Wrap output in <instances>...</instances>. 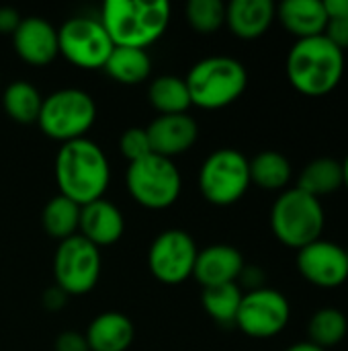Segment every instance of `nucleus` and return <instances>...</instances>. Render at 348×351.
Returning <instances> with one entry per match:
<instances>
[{"label":"nucleus","instance_id":"obj_34","mask_svg":"<svg viewBox=\"0 0 348 351\" xmlns=\"http://www.w3.org/2000/svg\"><path fill=\"white\" fill-rule=\"evenodd\" d=\"M23 21L21 12L12 6H0V33L4 35H12L18 27V23Z\"/></svg>","mask_w":348,"mask_h":351},{"label":"nucleus","instance_id":"obj_11","mask_svg":"<svg viewBox=\"0 0 348 351\" xmlns=\"http://www.w3.org/2000/svg\"><path fill=\"white\" fill-rule=\"evenodd\" d=\"M199 249L193 237L180 228L162 230L148 249L150 274L166 286H178L193 278Z\"/></svg>","mask_w":348,"mask_h":351},{"label":"nucleus","instance_id":"obj_32","mask_svg":"<svg viewBox=\"0 0 348 351\" xmlns=\"http://www.w3.org/2000/svg\"><path fill=\"white\" fill-rule=\"evenodd\" d=\"M53 350L55 351H90L88 350V343H86L84 333H78V331H64V333H59V335L55 337Z\"/></svg>","mask_w":348,"mask_h":351},{"label":"nucleus","instance_id":"obj_3","mask_svg":"<svg viewBox=\"0 0 348 351\" xmlns=\"http://www.w3.org/2000/svg\"><path fill=\"white\" fill-rule=\"evenodd\" d=\"M291 86L306 97H324L332 93L345 74V51L326 35L297 39L285 62Z\"/></svg>","mask_w":348,"mask_h":351},{"label":"nucleus","instance_id":"obj_17","mask_svg":"<svg viewBox=\"0 0 348 351\" xmlns=\"http://www.w3.org/2000/svg\"><path fill=\"white\" fill-rule=\"evenodd\" d=\"M125 232V218L121 210L109 199H96L82 206L78 234L92 243L96 249L115 245Z\"/></svg>","mask_w":348,"mask_h":351},{"label":"nucleus","instance_id":"obj_7","mask_svg":"<svg viewBox=\"0 0 348 351\" xmlns=\"http://www.w3.org/2000/svg\"><path fill=\"white\" fill-rule=\"evenodd\" d=\"M125 187L139 206L148 210H166L180 197L183 177L172 158L152 152L129 162Z\"/></svg>","mask_w":348,"mask_h":351},{"label":"nucleus","instance_id":"obj_2","mask_svg":"<svg viewBox=\"0 0 348 351\" xmlns=\"http://www.w3.org/2000/svg\"><path fill=\"white\" fill-rule=\"evenodd\" d=\"M172 6L166 0H107L98 21L115 47H139L156 43L168 29Z\"/></svg>","mask_w":348,"mask_h":351},{"label":"nucleus","instance_id":"obj_4","mask_svg":"<svg viewBox=\"0 0 348 351\" xmlns=\"http://www.w3.org/2000/svg\"><path fill=\"white\" fill-rule=\"evenodd\" d=\"M191 105L207 111L224 109L236 103L246 86L248 72L244 64L230 56H209L193 64L185 76Z\"/></svg>","mask_w":348,"mask_h":351},{"label":"nucleus","instance_id":"obj_6","mask_svg":"<svg viewBox=\"0 0 348 351\" xmlns=\"http://www.w3.org/2000/svg\"><path fill=\"white\" fill-rule=\"evenodd\" d=\"M96 121V103L82 88H57L43 97L37 125L39 130L62 144L86 138V132Z\"/></svg>","mask_w":348,"mask_h":351},{"label":"nucleus","instance_id":"obj_9","mask_svg":"<svg viewBox=\"0 0 348 351\" xmlns=\"http://www.w3.org/2000/svg\"><path fill=\"white\" fill-rule=\"evenodd\" d=\"M57 43L59 56L82 70L105 68L115 47L98 16L86 14H76L64 21L57 29Z\"/></svg>","mask_w":348,"mask_h":351},{"label":"nucleus","instance_id":"obj_27","mask_svg":"<svg viewBox=\"0 0 348 351\" xmlns=\"http://www.w3.org/2000/svg\"><path fill=\"white\" fill-rule=\"evenodd\" d=\"M347 331L348 321L345 313L338 308H332V306L316 311L308 325L310 343L322 348L324 351L338 346L347 337Z\"/></svg>","mask_w":348,"mask_h":351},{"label":"nucleus","instance_id":"obj_18","mask_svg":"<svg viewBox=\"0 0 348 351\" xmlns=\"http://www.w3.org/2000/svg\"><path fill=\"white\" fill-rule=\"evenodd\" d=\"M90 351H127L135 339L133 321L117 311L96 315L84 331Z\"/></svg>","mask_w":348,"mask_h":351},{"label":"nucleus","instance_id":"obj_28","mask_svg":"<svg viewBox=\"0 0 348 351\" xmlns=\"http://www.w3.org/2000/svg\"><path fill=\"white\" fill-rule=\"evenodd\" d=\"M242 290L238 284H224L213 288H203L201 304L205 313L219 325H234L242 302Z\"/></svg>","mask_w":348,"mask_h":351},{"label":"nucleus","instance_id":"obj_23","mask_svg":"<svg viewBox=\"0 0 348 351\" xmlns=\"http://www.w3.org/2000/svg\"><path fill=\"white\" fill-rule=\"evenodd\" d=\"M148 101L160 115L187 113L191 107V97L185 78L174 74L158 76L148 86Z\"/></svg>","mask_w":348,"mask_h":351},{"label":"nucleus","instance_id":"obj_20","mask_svg":"<svg viewBox=\"0 0 348 351\" xmlns=\"http://www.w3.org/2000/svg\"><path fill=\"white\" fill-rule=\"evenodd\" d=\"M277 19L297 39L324 35L328 23L322 0H283L277 6Z\"/></svg>","mask_w":348,"mask_h":351},{"label":"nucleus","instance_id":"obj_29","mask_svg":"<svg viewBox=\"0 0 348 351\" xmlns=\"http://www.w3.org/2000/svg\"><path fill=\"white\" fill-rule=\"evenodd\" d=\"M187 21L197 33H215L226 25V4L222 0H191L187 4Z\"/></svg>","mask_w":348,"mask_h":351},{"label":"nucleus","instance_id":"obj_37","mask_svg":"<svg viewBox=\"0 0 348 351\" xmlns=\"http://www.w3.org/2000/svg\"><path fill=\"white\" fill-rule=\"evenodd\" d=\"M343 162V187H347L348 189V154L345 160H340Z\"/></svg>","mask_w":348,"mask_h":351},{"label":"nucleus","instance_id":"obj_10","mask_svg":"<svg viewBox=\"0 0 348 351\" xmlns=\"http://www.w3.org/2000/svg\"><path fill=\"white\" fill-rule=\"evenodd\" d=\"M101 249L76 234L62 241L53 255L55 286L68 296H84L98 284L101 278Z\"/></svg>","mask_w":348,"mask_h":351},{"label":"nucleus","instance_id":"obj_22","mask_svg":"<svg viewBox=\"0 0 348 351\" xmlns=\"http://www.w3.org/2000/svg\"><path fill=\"white\" fill-rule=\"evenodd\" d=\"M302 191L322 199L343 187V162L332 156H320L308 162L299 175L297 185Z\"/></svg>","mask_w":348,"mask_h":351},{"label":"nucleus","instance_id":"obj_5","mask_svg":"<svg viewBox=\"0 0 348 351\" xmlns=\"http://www.w3.org/2000/svg\"><path fill=\"white\" fill-rule=\"evenodd\" d=\"M326 214L322 199L302 191L299 187L285 189L271 208V228L279 243L291 249L322 239Z\"/></svg>","mask_w":348,"mask_h":351},{"label":"nucleus","instance_id":"obj_21","mask_svg":"<svg viewBox=\"0 0 348 351\" xmlns=\"http://www.w3.org/2000/svg\"><path fill=\"white\" fill-rule=\"evenodd\" d=\"M115 82L121 84H142L152 74V58L139 47H113L105 68Z\"/></svg>","mask_w":348,"mask_h":351},{"label":"nucleus","instance_id":"obj_33","mask_svg":"<svg viewBox=\"0 0 348 351\" xmlns=\"http://www.w3.org/2000/svg\"><path fill=\"white\" fill-rule=\"evenodd\" d=\"M68 298H70V296H68L62 288L51 286V288H47V290L43 292V306H45L49 313H57V311H62V308L66 306Z\"/></svg>","mask_w":348,"mask_h":351},{"label":"nucleus","instance_id":"obj_30","mask_svg":"<svg viewBox=\"0 0 348 351\" xmlns=\"http://www.w3.org/2000/svg\"><path fill=\"white\" fill-rule=\"evenodd\" d=\"M328 14L324 35L343 51L348 49V0H324Z\"/></svg>","mask_w":348,"mask_h":351},{"label":"nucleus","instance_id":"obj_15","mask_svg":"<svg viewBox=\"0 0 348 351\" xmlns=\"http://www.w3.org/2000/svg\"><path fill=\"white\" fill-rule=\"evenodd\" d=\"M148 138L154 154L174 158L193 148L199 138V125L189 113L158 115L148 128Z\"/></svg>","mask_w":348,"mask_h":351},{"label":"nucleus","instance_id":"obj_26","mask_svg":"<svg viewBox=\"0 0 348 351\" xmlns=\"http://www.w3.org/2000/svg\"><path fill=\"white\" fill-rule=\"evenodd\" d=\"M248 165H250V183L263 189L269 191L285 189L287 183L291 181V162L285 154L277 150L258 152L252 160H248Z\"/></svg>","mask_w":348,"mask_h":351},{"label":"nucleus","instance_id":"obj_35","mask_svg":"<svg viewBox=\"0 0 348 351\" xmlns=\"http://www.w3.org/2000/svg\"><path fill=\"white\" fill-rule=\"evenodd\" d=\"M240 278L244 280V284L250 288V290H258V288H265L263 286V280H265V274L258 269V267H246L244 265V269H242V274H240ZM238 278V280H240ZM248 290V292H250Z\"/></svg>","mask_w":348,"mask_h":351},{"label":"nucleus","instance_id":"obj_31","mask_svg":"<svg viewBox=\"0 0 348 351\" xmlns=\"http://www.w3.org/2000/svg\"><path fill=\"white\" fill-rule=\"evenodd\" d=\"M119 148H121V154L129 162H135V160L152 154V146H150L146 128H127L119 138Z\"/></svg>","mask_w":348,"mask_h":351},{"label":"nucleus","instance_id":"obj_24","mask_svg":"<svg viewBox=\"0 0 348 351\" xmlns=\"http://www.w3.org/2000/svg\"><path fill=\"white\" fill-rule=\"evenodd\" d=\"M43 97L39 88L29 80H12L2 93V105L6 115L16 123H37Z\"/></svg>","mask_w":348,"mask_h":351},{"label":"nucleus","instance_id":"obj_19","mask_svg":"<svg viewBox=\"0 0 348 351\" xmlns=\"http://www.w3.org/2000/svg\"><path fill=\"white\" fill-rule=\"evenodd\" d=\"M277 16L271 0H232L226 4V25L240 39L263 37Z\"/></svg>","mask_w":348,"mask_h":351},{"label":"nucleus","instance_id":"obj_8","mask_svg":"<svg viewBox=\"0 0 348 351\" xmlns=\"http://www.w3.org/2000/svg\"><path fill=\"white\" fill-rule=\"evenodd\" d=\"M250 185L248 158L236 148L211 152L199 169L201 195L213 206H232L240 202Z\"/></svg>","mask_w":348,"mask_h":351},{"label":"nucleus","instance_id":"obj_25","mask_svg":"<svg viewBox=\"0 0 348 351\" xmlns=\"http://www.w3.org/2000/svg\"><path fill=\"white\" fill-rule=\"evenodd\" d=\"M80 210L82 208L76 202L59 193L51 197L41 212V224L45 234L59 243L70 237H76L80 228Z\"/></svg>","mask_w":348,"mask_h":351},{"label":"nucleus","instance_id":"obj_13","mask_svg":"<svg viewBox=\"0 0 348 351\" xmlns=\"http://www.w3.org/2000/svg\"><path fill=\"white\" fill-rule=\"evenodd\" d=\"M297 269L306 282L318 288H338L348 280L347 249L318 239L297 251Z\"/></svg>","mask_w":348,"mask_h":351},{"label":"nucleus","instance_id":"obj_12","mask_svg":"<svg viewBox=\"0 0 348 351\" xmlns=\"http://www.w3.org/2000/svg\"><path fill=\"white\" fill-rule=\"evenodd\" d=\"M291 319V306L285 294L273 288L250 290L242 296L236 327L254 339H271L279 335Z\"/></svg>","mask_w":348,"mask_h":351},{"label":"nucleus","instance_id":"obj_14","mask_svg":"<svg viewBox=\"0 0 348 351\" xmlns=\"http://www.w3.org/2000/svg\"><path fill=\"white\" fill-rule=\"evenodd\" d=\"M10 37L16 56L31 66H47L59 56L57 29L43 16H23Z\"/></svg>","mask_w":348,"mask_h":351},{"label":"nucleus","instance_id":"obj_36","mask_svg":"<svg viewBox=\"0 0 348 351\" xmlns=\"http://www.w3.org/2000/svg\"><path fill=\"white\" fill-rule=\"evenodd\" d=\"M285 351H324L322 348L310 343V341H299V343H293L291 348H287Z\"/></svg>","mask_w":348,"mask_h":351},{"label":"nucleus","instance_id":"obj_38","mask_svg":"<svg viewBox=\"0 0 348 351\" xmlns=\"http://www.w3.org/2000/svg\"><path fill=\"white\" fill-rule=\"evenodd\" d=\"M347 257H348V247H347Z\"/></svg>","mask_w":348,"mask_h":351},{"label":"nucleus","instance_id":"obj_1","mask_svg":"<svg viewBox=\"0 0 348 351\" xmlns=\"http://www.w3.org/2000/svg\"><path fill=\"white\" fill-rule=\"evenodd\" d=\"M53 173L59 195L76 202L80 208L103 199L111 181V167L105 150L88 138L62 144L55 154Z\"/></svg>","mask_w":348,"mask_h":351},{"label":"nucleus","instance_id":"obj_16","mask_svg":"<svg viewBox=\"0 0 348 351\" xmlns=\"http://www.w3.org/2000/svg\"><path fill=\"white\" fill-rule=\"evenodd\" d=\"M244 257L242 253L232 245H209L199 251L193 278L203 288L224 286V284H236L244 269Z\"/></svg>","mask_w":348,"mask_h":351}]
</instances>
